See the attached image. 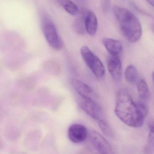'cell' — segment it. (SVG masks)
Wrapping results in <instances>:
<instances>
[{
    "label": "cell",
    "mask_w": 154,
    "mask_h": 154,
    "mask_svg": "<svg viewBox=\"0 0 154 154\" xmlns=\"http://www.w3.org/2000/svg\"><path fill=\"white\" fill-rule=\"evenodd\" d=\"M57 1H58V2H59V1H60V0H57Z\"/></svg>",
    "instance_id": "cell-25"
},
{
    "label": "cell",
    "mask_w": 154,
    "mask_h": 154,
    "mask_svg": "<svg viewBox=\"0 0 154 154\" xmlns=\"http://www.w3.org/2000/svg\"><path fill=\"white\" fill-rule=\"evenodd\" d=\"M80 53L85 63L96 76L101 78L105 75V70L102 61L88 47H81Z\"/></svg>",
    "instance_id": "cell-4"
},
{
    "label": "cell",
    "mask_w": 154,
    "mask_h": 154,
    "mask_svg": "<svg viewBox=\"0 0 154 154\" xmlns=\"http://www.w3.org/2000/svg\"><path fill=\"white\" fill-rule=\"evenodd\" d=\"M83 12L85 18L86 32L90 36H94L96 33L98 26L96 16L90 10H86Z\"/></svg>",
    "instance_id": "cell-11"
},
{
    "label": "cell",
    "mask_w": 154,
    "mask_h": 154,
    "mask_svg": "<svg viewBox=\"0 0 154 154\" xmlns=\"http://www.w3.org/2000/svg\"><path fill=\"white\" fill-rule=\"evenodd\" d=\"M74 28L76 32L80 35L85 34L86 32L85 26V18L84 13L82 12L80 17L76 19L74 24Z\"/></svg>",
    "instance_id": "cell-19"
},
{
    "label": "cell",
    "mask_w": 154,
    "mask_h": 154,
    "mask_svg": "<svg viewBox=\"0 0 154 154\" xmlns=\"http://www.w3.org/2000/svg\"><path fill=\"white\" fill-rule=\"evenodd\" d=\"M113 12L124 37L131 43L138 42L143 33L138 18L128 9L118 5L113 7Z\"/></svg>",
    "instance_id": "cell-2"
},
{
    "label": "cell",
    "mask_w": 154,
    "mask_h": 154,
    "mask_svg": "<svg viewBox=\"0 0 154 154\" xmlns=\"http://www.w3.org/2000/svg\"><path fill=\"white\" fill-rule=\"evenodd\" d=\"M115 110L117 116L122 122L135 128L142 126L148 113L146 104L142 101L136 102L125 89L118 91Z\"/></svg>",
    "instance_id": "cell-1"
},
{
    "label": "cell",
    "mask_w": 154,
    "mask_h": 154,
    "mask_svg": "<svg viewBox=\"0 0 154 154\" xmlns=\"http://www.w3.org/2000/svg\"><path fill=\"white\" fill-rule=\"evenodd\" d=\"M71 84L75 90L80 95L81 97L90 99L95 100L96 95L92 88L82 81L77 79H73Z\"/></svg>",
    "instance_id": "cell-9"
},
{
    "label": "cell",
    "mask_w": 154,
    "mask_h": 154,
    "mask_svg": "<svg viewBox=\"0 0 154 154\" xmlns=\"http://www.w3.org/2000/svg\"><path fill=\"white\" fill-rule=\"evenodd\" d=\"M80 105L82 110L92 118L97 120L102 119V109L96 100L81 97Z\"/></svg>",
    "instance_id": "cell-6"
},
{
    "label": "cell",
    "mask_w": 154,
    "mask_h": 154,
    "mask_svg": "<svg viewBox=\"0 0 154 154\" xmlns=\"http://www.w3.org/2000/svg\"><path fill=\"white\" fill-rule=\"evenodd\" d=\"M4 143L2 139V137L0 136V149H2L3 147Z\"/></svg>",
    "instance_id": "cell-22"
},
{
    "label": "cell",
    "mask_w": 154,
    "mask_h": 154,
    "mask_svg": "<svg viewBox=\"0 0 154 154\" xmlns=\"http://www.w3.org/2000/svg\"><path fill=\"white\" fill-rule=\"evenodd\" d=\"M42 132L40 130H34L28 134L24 141V145L27 150L36 152L40 145Z\"/></svg>",
    "instance_id": "cell-10"
},
{
    "label": "cell",
    "mask_w": 154,
    "mask_h": 154,
    "mask_svg": "<svg viewBox=\"0 0 154 154\" xmlns=\"http://www.w3.org/2000/svg\"><path fill=\"white\" fill-rule=\"evenodd\" d=\"M21 134L20 128L15 125H10L5 129L4 135L5 138L10 142H14L18 140Z\"/></svg>",
    "instance_id": "cell-13"
},
{
    "label": "cell",
    "mask_w": 154,
    "mask_h": 154,
    "mask_svg": "<svg viewBox=\"0 0 154 154\" xmlns=\"http://www.w3.org/2000/svg\"><path fill=\"white\" fill-rule=\"evenodd\" d=\"M88 135L86 128L80 124H74L68 130L69 139L74 143H80L85 141Z\"/></svg>",
    "instance_id": "cell-7"
},
{
    "label": "cell",
    "mask_w": 154,
    "mask_h": 154,
    "mask_svg": "<svg viewBox=\"0 0 154 154\" xmlns=\"http://www.w3.org/2000/svg\"><path fill=\"white\" fill-rule=\"evenodd\" d=\"M101 5L103 11L107 12L109 11L110 8V0H101Z\"/></svg>",
    "instance_id": "cell-21"
},
{
    "label": "cell",
    "mask_w": 154,
    "mask_h": 154,
    "mask_svg": "<svg viewBox=\"0 0 154 154\" xmlns=\"http://www.w3.org/2000/svg\"><path fill=\"white\" fill-rule=\"evenodd\" d=\"M138 95L141 99L147 100L150 97V91L146 81L143 79L138 81L137 83Z\"/></svg>",
    "instance_id": "cell-14"
},
{
    "label": "cell",
    "mask_w": 154,
    "mask_h": 154,
    "mask_svg": "<svg viewBox=\"0 0 154 154\" xmlns=\"http://www.w3.org/2000/svg\"><path fill=\"white\" fill-rule=\"evenodd\" d=\"M149 136L148 142L146 147V152L151 153L153 152L154 148V123L153 121H150L149 124Z\"/></svg>",
    "instance_id": "cell-18"
},
{
    "label": "cell",
    "mask_w": 154,
    "mask_h": 154,
    "mask_svg": "<svg viewBox=\"0 0 154 154\" xmlns=\"http://www.w3.org/2000/svg\"><path fill=\"white\" fill-rule=\"evenodd\" d=\"M149 4L152 6H153L154 5V0H146Z\"/></svg>",
    "instance_id": "cell-24"
},
{
    "label": "cell",
    "mask_w": 154,
    "mask_h": 154,
    "mask_svg": "<svg viewBox=\"0 0 154 154\" xmlns=\"http://www.w3.org/2000/svg\"><path fill=\"white\" fill-rule=\"evenodd\" d=\"M102 43L109 55L118 56L123 51L122 43L117 40L109 38H104L102 40Z\"/></svg>",
    "instance_id": "cell-12"
},
{
    "label": "cell",
    "mask_w": 154,
    "mask_h": 154,
    "mask_svg": "<svg viewBox=\"0 0 154 154\" xmlns=\"http://www.w3.org/2000/svg\"><path fill=\"white\" fill-rule=\"evenodd\" d=\"M125 77L127 82L134 83L138 79V72L137 69L133 65H129L125 71Z\"/></svg>",
    "instance_id": "cell-15"
},
{
    "label": "cell",
    "mask_w": 154,
    "mask_h": 154,
    "mask_svg": "<svg viewBox=\"0 0 154 154\" xmlns=\"http://www.w3.org/2000/svg\"><path fill=\"white\" fill-rule=\"evenodd\" d=\"M98 125L102 133L108 137H115V133L109 124L103 119L98 120Z\"/></svg>",
    "instance_id": "cell-17"
},
{
    "label": "cell",
    "mask_w": 154,
    "mask_h": 154,
    "mask_svg": "<svg viewBox=\"0 0 154 154\" xmlns=\"http://www.w3.org/2000/svg\"><path fill=\"white\" fill-rule=\"evenodd\" d=\"M87 137L94 154H114L109 143L98 132L91 130L88 132Z\"/></svg>",
    "instance_id": "cell-5"
},
{
    "label": "cell",
    "mask_w": 154,
    "mask_h": 154,
    "mask_svg": "<svg viewBox=\"0 0 154 154\" xmlns=\"http://www.w3.org/2000/svg\"><path fill=\"white\" fill-rule=\"evenodd\" d=\"M44 68L47 72L53 75L58 74L59 70L58 64L52 61H47L45 62L44 63Z\"/></svg>",
    "instance_id": "cell-20"
},
{
    "label": "cell",
    "mask_w": 154,
    "mask_h": 154,
    "mask_svg": "<svg viewBox=\"0 0 154 154\" xmlns=\"http://www.w3.org/2000/svg\"><path fill=\"white\" fill-rule=\"evenodd\" d=\"M108 69L113 79L115 81L121 80L122 78V63L118 56L109 55L108 57Z\"/></svg>",
    "instance_id": "cell-8"
},
{
    "label": "cell",
    "mask_w": 154,
    "mask_h": 154,
    "mask_svg": "<svg viewBox=\"0 0 154 154\" xmlns=\"http://www.w3.org/2000/svg\"><path fill=\"white\" fill-rule=\"evenodd\" d=\"M42 29L46 41L51 48L56 50L62 48V43L53 21L47 13L40 11Z\"/></svg>",
    "instance_id": "cell-3"
},
{
    "label": "cell",
    "mask_w": 154,
    "mask_h": 154,
    "mask_svg": "<svg viewBox=\"0 0 154 154\" xmlns=\"http://www.w3.org/2000/svg\"><path fill=\"white\" fill-rule=\"evenodd\" d=\"M58 3L71 15H75L78 11L77 6L70 0H60Z\"/></svg>",
    "instance_id": "cell-16"
},
{
    "label": "cell",
    "mask_w": 154,
    "mask_h": 154,
    "mask_svg": "<svg viewBox=\"0 0 154 154\" xmlns=\"http://www.w3.org/2000/svg\"><path fill=\"white\" fill-rule=\"evenodd\" d=\"M11 154H27L26 153L24 152H15L11 153Z\"/></svg>",
    "instance_id": "cell-23"
}]
</instances>
